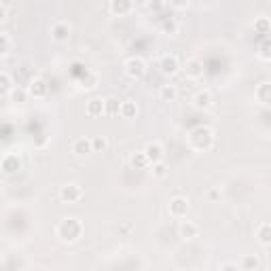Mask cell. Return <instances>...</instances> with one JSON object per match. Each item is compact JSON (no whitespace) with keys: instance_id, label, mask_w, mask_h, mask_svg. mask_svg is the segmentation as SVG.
Masks as SVG:
<instances>
[{"instance_id":"obj_21","label":"cell","mask_w":271,"mask_h":271,"mask_svg":"<svg viewBox=\"0 0 271 271\" xmlns=\"http://www.w3.org/2000/svg\"><path fill=\"white\" fill-rule=\"evenodd\" d=\"M136 114H138V106H136V102L125 100L121 104V116H123V119H134Z\"/></svg>"},{"instance_id":"obj_27","label":"cell","mask_w":271,"mask_h":271,"mask_svg":"<svg viewBox=\"0 0 271 271\" xmlns=\"http://www.w3.org/2000/svg\"><path fill=\"white\" fill-rule=\"evenodd\" d=\"M258 267H260V263L256 256H246L242 260V269H258Z\"/></svg>"},{"instance_id":"obj_24","label":"cell","mask_w":271,"mask_h":271,"mask_svg":"<svg viewBox=\"0 0 271 271\" xmlns=\"http://www.w3.org/2000/svg\"><path fill=\"white\" fill-rule=\"evenodd\" d=\"M11 89H13L11 76H8L6 72H2V74H0V94H2V96H6L8 92H11Z\"/></svg>"},{"instance_id":"obj_14","label":"cell","mask_w":271,"mask_h":271,"mask_svg":"<svg viewBox=\"0 0 271 271\" xmlns=\"http://www.w3.org/2000/svg\"><path fill=\"white\" fill-rule=\"evenodd\" d=\"M184 72H186V76L188 78H200L204 74V66H202V62H197V60H188L186 62V66H184Z\"/></svg>"},{"instance_id":"obj_32","label":"cell","mask_w":271,"mask_h":271,"mask_svg":"<svg viewBox=\"0 0 271 271\" xmlns=\"http://www.w3.org/2000/svg\"><path fill=\"white\" fill-rule=\"evenodd\" d=\"M132 231H134V224H132V222H123L121 227H119V233H123L125 238H130V236H132Z\"/></svg>"},{"instance_id":"obj_30","label":"cell","mask_w":271,"mask_h":271,"mask_svg":"<svg viewBox=\"0 0 271 271\" xmlns=\"http://www.w3.org/2000/svg\"><path fill=\"white\" fill-rule=\"evenodd\" d=\"M96 80H98V76L94 74V72H87V80L83 78V87H85V89H92V87H96Z\"/></svg>"},{"instance_id":"obj_12","label":"cell","mask_w":271,"mask_h":271,"mask_svg":"<svg viewBox=\"0 0 271 271\" xmlns=\"http://www.w3.org/2000/svg\"><path fill=\"white\" fill-rule=\"evenodd\" d=\"M72 150H74L78 157H85V155H89V152H94V140L78 138V140L74 142V146H72Z\"/></svg>"},{"instance_id":"obj_28","label":"cell","mask_w":271,"mask_h":271,"mask_svg":"<svg viewBox=\"0 0 271 271\" xmlns=\"http://www.w3.org/2000/svg\"><path fill=\"white\" fill-rule=\"evenodd\" d=\"M150 172H152V176L161 178V176L166 174V164H164V161H157V164H150Z\"/></svg>"},{"instance_id":"obj_22","label":"cell","mask_w":271,"mask_h":271,"mask_svg":"<svg viewBox=\"0 0 271 271\" xmlns=\"http://www.w3.org/2000/svg\"><path fill=\"white\" fill-rule=\"evenodd\" d=\"M159 98H161V100H166V102L176 100V98H178L176 85H164V87H161V92H159Z\"/></svg>"},{"instance_id":"obj_26","label":"cell","mask_w":271,"mask_h":271,"mask_svg":"<svg viewBox=\"0 0 271 271\" xmlns=\"http://www.w3.org/2000/svg\"><path fill=\"white\" fill-rule=\"evenodd\" d=\"M108 148V140L104 138V136H98V138H94V152H102Z\"/></svg>"},{"instance_id":"obj_25","label":"cell","mask_w":271,"mask_h":271,"mask_svg":"<svg viewBox=\"0 0 271 271\" xmlns=\"http://www.w3.org/2000/svg\"><path fill=\"white\" fill-rule=\"evenodd\" d=\"M11 51V38L8 34H0V56H8Z\"/></svg>"},{"instance_id":"obj_4","label":"cell","mask_w":271,"mask_h":271,"mask_svg":"<svg viewBox=\"0 0 271 271\" xmlns=\"http://www.w3.org/2000/svg\"><path fill=\"white\" fill-rule=\"evenodd\" d=\"M60 197H62V202H66V204H76L80 197H83V188L78 184H66V186H62Z\"/></svg>"},{"instance_id":"obj_11","label":"cell","mask_w":271,"mask_h":271,"mask_svg":"<svg viewBox=\"0 0 271 271\" xmlns=\"http://www.w3.org/2000/svg\"><path fill=\"white\" fill-rule=\"evenodd\" d=\"M178 233L182 240H193V238H197V233H200V227L191 220H182L178 227Z\"/></svg>"},{"instance_id":"obj_5","label":"cell","mask_w":271,"mask_h":271,"mask_svg":"<svg viewBox=\"0 0 271 271\" xmlns=\"http://www.w3.org/2000/svg\"><path fill=\"white\" fill-rule=\"evenodd\" d=\"M159 68H161V72H164V74L174 76L176 72H178V68H180L178 58H176V56H164V58H161V62H159Z\"/></svg>"},{"instance_id":"obj_15","label":"cell","mask_w":271,"mask_h":271,"mask_svg":"<svg viewBox=\"0 0 271 271\" xmlns=\"http://www.w3.org/2000/svg\"><path fill=\"white\" fill-rule=\"evenodd\" d=\"M87 114H89V116H102V114H106V110H104V100H100V98H94V100H89V104H87Z\"/></svg>"},{"instance_id":"obj_2","label":"cell","mask_w":271,"mask_h":271,"mask_svg":"<svg viewBox=\"0 0 271 271\" xmlns=\"http://www.w3.org/2000/svg\"><path fill=\"white\" fill-rule=\"evenodd\" d=\"M83 233V227L76 218H64L58 224V236L64 240V242H76Z\"/></svg>"},{"instance_id":"obj_34","label":"cell","mask_w":271,"mask_h":271,"mask_svg":"<svg viewBox=\"0 0 271 271\" xmlns=\"http://www.w3.org/2000/svg\"><path fill=\"white\" fill-rule=\"evenodd\" d=\"M170 4L176 6V8H184L188 4V0H170Z\"/></svg>"},{"instance_id":"obj_23","label":"cell","mask_w":271,"mask_h":271,"mask_svg":"<svg viewBox=\"0 0 271 271\" xmlns=\"http://www.w3.org/2000/svg\"><path fill=\"white\" fill-rule=\"evenodd\" d=\"M254 30L258 34H271V20L269 17H258L254 22Z\"/></svg>"},{"instance_id":"obj_10","label":"cell","mask_w":271,"mask_h":271,"mask_svg":"<svg viewBox=\"0 0 271 271\" xmlns=\"http://www.w3.org/2000/svg\"><path fill=\"white\" fill-rule=\"evenodd\" d=\"M51 36L56 38L58 42H64L68 40V36H70V26L66 22H58V24H53V28H51Z\"/></svg>"},{"instance_id":"obj_1","label":"cell","mask_w":271,"mask_h":271,"mask_svg":"<svg viewBox=\"0 0 271 271\" xmlns=\"http://www.w3.org/2000/svg\"><path fill=\"white\" fill-rule=\"evenodd\" d=\"M214 142V132L210 128H195L191 134H188V144L195 150H208Z\"/></svg>"},{"instance_id":"obj_16","label":"cell","mask_w":271,"mask_h":271,"mask_svg":"<svg viewBox=\"0 0 271 271\" xmlns=\"http://www.w3.org/2000/svg\"><path fill=\"white\" fill-rule=\"evenodd\" d=\"M256 100L265 106L271 104V83H260L256 87Z\"/></svg>"},{"instance_id":"obj_13","label":"cell","mask_w":271,"mask_h":271,"mask_svg":"<svg viewBox=\"0 0 271 271\" xmlns=\"http://www.w3.org/2000/svg\"><path fill=\"white\" fill-rule=\"evenodd\" d=\"M110 11L114 15H128L132 11V0H110Z\"/></svg>"},{"instance_id":"obj_33","label":"cell","mask_w":271,"mask_h":271,"mask_svg":"<svg viewBox=\"0 0 271 271\" xmlns=\"http://www.w3.org/2000/svg\"><path fill=\"white\" fill-rule=\"evenodd\" d=\"M13 98H15L17 102H24V100H26V92H24V89H15V92H13Z\"/></svg>"},{"instance_id":"obj_20","label":"cell","mask_w":271,"mask_h":271,"mask_svg":"<svg viewBox=\"0 0 271 271\" xmlns=\"http://www.w3.org/2000/svg\"><path fill=\"white\" fill-rule=\"evenodd\" d=\"M256 238H258L260 244H265V246H271V222L260 224L258 231H256Z\"/></svg>"},{"instance_id":"obj_35","label":"cell","mask_w":271,"mask_h":271,"mask_svg":"<svg viewBox=\"0 0 271 271\" xmlns=\"http://www.w3.org/2000/svg\"><path fill=\"white\" fill-rule=\"evenodd\" d=\"M6 17H8V4L6 2H2V6H0V20H6Z\"/></svg>"},{"instance_id":"obj_31","label":"cell","mask_w":271,"mask_h":271,"mask_svg":"<svg viewBox=\"0 0 271 271\" xmlns=\"http://www.w3.org/2000/svg\"><path fill=\"white\" fill-rule=\"evenodd\" d=\"M164 6H166V0H150L148 2L150 11H164Z\"/></svg>"},{"instance_id":"obj_7","label":"cell","mask_w":271,"mask_h":271,"mask_svg":"<svg viewBox=\"0 0 271 271\" xmlns=\"http://www.w3.org/2000/svg\"><path fill=\"white\" fill-rule=\"evenodd\" d=\"M47 92H49V85L44 83V78H32L30 80V85H28V94L30 96H34V98H44L47 96Z\"/></svg>"},{"instance_id":"obj_9","label":"cell","mask_w":271,"mask_h":271,"mask_svg":"<svg viewBox=\"0 0 271 271\" xmlns=\"http://www.w3.org/2000/svg\"><path fill=\"white\" fill-rule=\"evenodd\" d=\"M144 152H146V157L150 159V164H157V161H164L166 152H164V146H161L159 142H150L146 148H144Z\"/></svg>"},{"instance_id":"obj_8","label":"cell","mask_w":271,"mask_h":271,"mask_svg":"<svg viewBox=\"0 0 271 271\" xmlns=\"http://www.w3.org/2000/svg\"><path fill=\"white\" fill-rule=\"evenodd\" d=\"M193 104H195V108H200V110H206V108H210L214 104V96L208 92V89H204V92H197L195 98H193Z\"/></svg>"},{"instance_id":"obj_18","label":"cell","mask_w":271,"mask_h":271,"mask_svg":"<svg viewBox=\"0 0 271 271\" xmlns=\"http://www.w3.org/2000/svg\"><path fill=\"white\" fill-rule=\"evenodd\" d=\"M121 104L123 102H119L116 98H106L104 100V110H106V114H110V116H114V114H121Z\"/></svg>"},{"instance_id":"obj_29","label":"cell","mask_w":271,"mask_h":271,"mask_svg":"<svg viewBox=\"0 0 271 271\" xmlns=\"http://www.w3.org/2000/svg\"><path fill=\"white\" fill-rule=\"evenodd\" d=\"M258 56L260 58H263V60H271V38L269 40H265L263 44H260V51H258Z\"/></svg>"},{"instance_id":"obj_17","label":"cell","mask_w":271,"mask_h":271,"mask_svg":"<svg viewBox=\"0 0 271 271\" xmlns=\"http://www.w3.org/2000/svg\"><path fill=\"white\" fill-rule=\"evenodd\" d=\"M130 164H132V168H136V170H144V168L150 166V159L146 157V152L140 150V152H134L132 159H130Z\"/></svg>"},{"instance_id":"obj_3","label":"cell","mask_w":271,"mask_h":271,"mask_svg":"<svg viewBox=\"0 0 271 271\" xmlns=\"http://www.w3.org/2000/svg\"><path fill=\"white\" fill-rule=\"evenodd\" d=\"M125 72H128L130 78H142L146 74V62L142 58H130L125 62Z\"/></svg>"},{"instance_id":"obj_19","label":"cell","mask_w":271,"mask_h":271,"mask_svg":"<svg viewBox=\"0 0 271 271\" xmlns=\"http://www.w3.org/2000/svg\"><path fill=\"white\" fill-rule=\"evenodd\" d=\"M20 157L17 155H6L2 159V170H4V174H13L15 170H20Z\"/></svg>"},{"instance_id":"obj_6","label":"cell","mask_w":271,"mask_h":271,"mask_svg":"<svg viewBox=\"0 0 271 271\" xmlns=\"http://www.w3.org/2000/svg\"><path fill=\"white\" fill-rule=\"evenodd\" d=\"M186 212H188V202L184 200V197H174V200L170 202V214L172 216L182 218V216H186Z\"/></svg>"}]
</instances>
